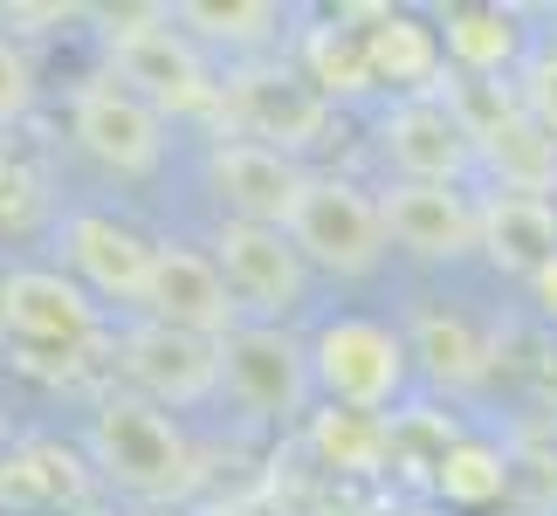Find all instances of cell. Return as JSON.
<instances>
[{
	"label": "cell",
	"mask_w": 557,
	"mask_h": 516,
	"mask_svg": "<svg viewBox=\"0 0 557 516\" xmlns=\"http://www.w3.org/2000/svg\"><path fill=\"white\" fill-rule=\"evenodd\" d=\"M379 145H385V165L413 186H455L475 165V145H468V132L455 124V111L441 97H413L399 111H385Z\"/></svg>",
	"instance_id": "14"
},
{
	"label": "cell",
	"mask_w": 557,
	"mask_h": 516,
	"mask_svg": "<svg viewBox=\"0 0 557 516\" xmlns=\"http://www.w3.org/2000/svg\"><path fill=\"white\" fill-rule=\"evenodd\" d=\"M379 213H385V242H399L420 262H461L468 248H482V207H468L455 186L399 180L393 193H379Z\"/></svg>",
	"instance_id": "13"
},
{
	"label": "cell",
	"mask_w": 557,
	"mask_h": 516,
	"mask_svg": "<svg viewBox=\"0 0 557 516\" xmlns=\"http://www.w3.org/2000/svg\"><path fill=\"white\" fill-rule=\"evenodd\" d=\"M0 337H14L21 365L41 372L49 352L76 358L83 344L97 337V304H90L83 283H70V275H55V269H14L8 283H0Z\"/></svg>",
	"instance_id": "5"
},
{
	"label": "cell",
	"mask_w": 557,
	"mask_h": 516,
	"mask_svg": "<svg viewBox=\"0 0 557 516\" xmlns=\"http://www.w3.org/2000/svg\"><path fill=\"white\" fill-rule=\"evenodd\" d=\"M62 248H70V269H76L97 296L145 304V283H152L159 242H145L138 228L111 221V213H70V221H62Z\"/></svg>",
	"instance_id": "15"
},
{
	"label": "cell",
	"mask_w": 557,
	"mask_h": 516,
	"mask_svg": "<svg viewBox=\"0 0 557 516\" xmlns=\"http://www.w3.org/2000/svg\"><path fill=\"white\" fill-rule=\"evenodd\" d=\"M530 283H537V304H544V317H557V255H550V262H544L537 275H530Z\"/></svg>",
	"instance_id": "27"
},
{
	"label": "cell",
	"mask_w": 557,
	"mask_h": 516,
	"mask_svg": "<svg viewBox=\"0 0 557 516\" xmlns=\"http://www.w3.org/2000/svg\"><path fill=\"white\" fill-rule=\"evenodd\" d=\"M413 358H420L441 385H475V379L488 372L482 337L468 331V317H455V310H420V317H413Z\"/></svg>",
	"instance_id": "22"
},
{
	"label": "cell",
	"mask_w": 557,
	"mask_h": 516,
	"mask_svg": "<svg viewBox=\"0 0 557 516\" xmlns=\"http://www.w3.org/2000/svg\"><path fill=\"white\" fill-rule=\"evenodd\" d=\"M28 103H35V70H28V56L0 35V124L28 118Z\"/></svg>",
	"instance_id": "26"
},
{
	"label": "cell",
	"mask_w": 557,
	"mask_h": 516,
	"mask_svg": "<svg viewBox=\"0 0 557 516\" xmlns=\"http://www.w3.org/2000/svg\"><path fill=\"white\" fill-rule=\"evenodd\" d=\"M8 180H14V159H8V145H0V193H8Z\"/></svg>",
	"instance_id": "28"
},
{
	"label": "cell",
	"mask_w": 557,
	"mask_h": 516,
	"mask_svg": "<svg viewBox=\"0 0 557 516\" xmlns=\"http://www.w3.org/2000/svg\"><path fill=\"white\" fill-rule=\"evenodd\" d=\"M83 496H90V468L62 441H21L0 462V503L8 509H62V503H83Z\"/></svg>",
	"instance_id": "18"
},
{
	"label": "cell",
	"mask_w": 557,
	"mask_h": 516,
	"mask_svg": "<svg viewBox=\"0 0 557 516\" xmlns=\"http://www.w3.org/2000/svg\"><path fill=\"white\" fill-rule=\"evenodd\" d=\"M227 124H242V138L255 145H275V152H304L331 132V97L310 90L304 70H242L227 76V103H221Z\"/></svg>",
	"instance_id": "7"
},
{
	"label": "cell",
	"mask_w": 557,
	"mask_h": 516,
	"mask_svg": "<svg viewBox=\"0 0 557 516\" xmlns=\"http://www.w3.org/2000/svg\"><path fill=\"white\" fill-rule=\"evenodd\" d=\"M310 455L331 476H379L393 462V427H385V414H358V406L324 400V414H310Z\"/></svg>",
	"instance_id": "19"
},
{
	"label": "cell",
	"mask_w": 557,
	"mask_h": 516,
	"mask_svg": "<svg viewBox=\"0 0 557 516\" xmlns=\"http://www.w3.org/2000/svg\"><path fill=\"white\" fill-rule=\"evenodd\" d=\"M406 365H413V344L393 324H372V317H337L310 344V379L324 385V400L358 406V414H379V406L399 400Z\"/></svg>",
	"instance_id": "3"
},
{
	"label": "cell",
	"mask_w": 557,
	"mask_h": 516,
	"mask_svg": "<svg viewBox=\"0 0 557 516\" xmlns=\"http://www.w3.org/2000/svg\"><path fill=\"white\" fill-rule=\"evenodd\" d=\"M234 310L242 304H234L227 275L213 269V255L180 248V242H165L152 255V283H145V317H152V324H173V331L221 344L234 331Z\"/></svg>",
	"instance_id": "11"
},
{
	"label": "cell",
	"mask_w": 557,
	"mask_h": 516,
	"mask_svg": "<svg viewBox=\"0 0 557 516\" xmlns=\"http://www.w3.org/2000/svg\"><path fill=\"white\" fill-rule=\"evenodd\" d=\"M207 172H213V193L234 207V221H255V228H289V213H296V200H304V186H310V172L289 152L255 145V138L213 145Z\"/></svg>",
	"instance_id": "12"
},
{
	"label": "cell",
	"mask_w": 557,
	"mask_h": 516,
	"mask_svg": "<svg viewBox=\"0 0 557 516\" xmlns=\"http://www.w3.org/2000/svg\"><path fill=\"white\" fill-rule=\"evenodd\" d=\"M517 103H523V111L557 138V49H544V56H530V62H523V76H517Z\"/></svg>",
	"instance_id": "25"
},
{
	"label": "cell",
	"mask_w": 557,
	"mask_h": 516,
	"mask_svg": "<svg viewBox=\"0 0 557 516\" xmlns=\"http://www.w3.org/2000/svg\"><path fill=\"white\" fill-rule=\"evenodd\" d=\"M358 21H372V28H358L366 41V62H372V83H399V90H420L434 97L441 90V35L426 28L413 14H393V8H366Z\"/></svg>",
	"instance_id": "16"
},
{
	"label": "cell",
	"mask_w": 557,
	"mask_h": 516,
	"mask_svg": "<svg viewBox=\"0 0 557 516\" xmlns=\"http://www.w3.org/2000/svg\"><path fill=\"white\" fill-rule=\"evenodd\" d=\"M70 132L103 172L117 180H145L165 159V118L145 97H132L117 76H97L70 97Z\"/></svg>",
	"instance_id": "6"
},
{
	"label": "cell",
	"mask_w": 557,
	"mask_h": 516,
	"mask_svg": "<svg viewBox=\"0 0 557 516\" xmlns=\"http://www.w3.org/2000/svg\"><path fill=\"white\" fill-rule=\"evenodd\" d=\"M283 234L296 242L304 262L331 269V275H372L385 262V213L351 180H310Z\"/></svg>",
	"instance_id": "4"
},
{
	"label": "cell",
	"mask_w": 557,
	"mask_h": 516,
	"mask_svg": "<svg viewBox=\"0 0 557 516\" xmlns=\"http://www.w3.org/2000/svg\"><path fill=\"white\" fill-rule=\"evenodd\" d=\"M180 21L200 41H234V49H248V41L275 35L283 8H275V0H234V8H221V0H193V8H180Z\"/></svg>",
	"instance_id": "24"
},
{
	"label": "cell",
	"mask_w": 557,
	"mask_h": 516,
	"mask_svg": "<svg viewBox=\"0 0 557 516\" xmlns=\"http://www.w3.org/2000/svg\"><path fill=\"white\" fill-rule=\"evenodd\" d=\"M482 255L509 275H537L557 255V207L530 193H496L482 207Z\"/></svg>",
	"instance_id": "17"
},
{
	"label": "cell",
	"mask_w": 557,
	"mask_h": 516,
	"mask_svg": "<svg viewBox=\"0 0 557 516\" xmlns=\"http://www.w3.org/2000/svg\"><path fill=\"white\" fill-rule=\"evenodd\" d=\"M434 489H441V503H455V509H482L509 489V455L488 447V441H455L434 468Z\"/></svg>",
	"instance_id": "23"
},
{
	"label": "cell",
	"mask_w": 557,
	"mask_h": 516,
	"mask_svg": "<svg viewBox=\"0 0 557 516\" xmlns=\"http://www.w3.org/2000/svg\"><path fill=\"white\" fill-rule=\"evenodd\" d=\"M90 462L138 503H186L200 489V447L152 400H103L90 420Z\"/></svg>",
	"instance_id": "1"
},
{
	"label": "cell",
	"mask_w": 557,
	"mask_h": 516,
	"mask_svg": "<svg viewBox=\"0 0 557 516\" xmlns=\"http://www.w3.org/2000/svg\"><path fill=\"white\" fill-rule=\"evenodd\" d=\"M111 70L159 118H221L227 83L200 62L193 35L165 14H111Z\"/></svg>",
	"instance_id": "2"
},
{
	"label": "cell",
	"mask_w": 557,
	"mask_h": 516,
	"mask_svg": "<svg viewBox=\"0 0 557 516\" xmlns=\"http://www.w3.org/2000/svg\"><path fill=\"white\" fill-rule=\"evenodd\" d=\"M124 379L152 406H200L221 385V344L145 317L138 331H124Z\"/></svg>",
	"instance_id": "10"
},
{
	"label": "cell",
	"mask_w": 557,
	"mask_h": 516,
	"mask_svg": "<svg viewBox=\"0 0 557 516\" xmlns=\"http://www.w3.org/2000/svg\"><path fill=\"white\" fill-rule=\"evenodd\" d=\"M304 76L324 97H366L372 90V62H366V41H358L351 21H317L304 35Z\"/></svg>",
	"instance_id": "21"
},
{
	"label": "cell",
	"mask_w": 557,
	"mask_h": 516,
	"mask_svg": "<svg viewBox=\"0 0 557 516\" xmlns=\"http://www.w3.org/2000/svg\"><path fill=\"white\" fill-rule=\"evenodd\" d=\"M213 269L227 275L234 304L242 310H262V317H283L304 304V255L283 228H255V221H221L213 234Z\"/></svg>",
	"instance_id": "9"
},
{
	"label": "cell",
	"mask_w": 557,
	"mask_h": 516,
	"mask_svg": "<svg viewBox=\"0 0 557 516\" xmlns=\"http://www.w3.org/2000/svg\"><path fill=\"white\" fill-rule=\"evenodd\" d=\"M221 385L248 406V414L289 420V414H304V400H310L317 379H310V352L289 331H275V324H234L221 337Z\"/></svg>",
	"instance_id": "8"
},
{
	"label": "cell",
	"mask_w": 557,
	"mask_h": 516,
	"mask_svg": "<svg viewBox=\"0 0 557 516\" xmlns=\"http://www.w3.org/2000/svg\"><path fill=\"white\" fill-rule=\"evenodd\" d=\"M441 49L455 56V76H503V62H517V21L503 8H455L441 21Z\"/></svg>",
	"instance_id": "20"
},
{
	"label": "cell",
	"mask_w": 557,
	"mask_h": 516,
	"mask_svg": "<svg viewBox=\"0 0 557 516\" xmlns=\"http://www.w3.org/2000/svg\"><path fill=\"white\" fill-rule=\"evenodd\" d=\"M406 516H447V509H406Z\"/></svg>",
	"instance_id": "29"
}]
</instances>
